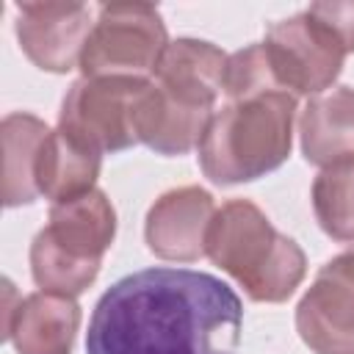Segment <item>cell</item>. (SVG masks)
I'll return each mask as SVG.
<instances>
[{"instance_id":"9a60e30c","label":"cell","mask_w":354,"mask_h":354,"mask_svg":"<svg viewBox=\"0 0 354 354\" xmlns=\"http://www.w3.org/2000/svg\"><path fill=\"white\" fill-rule=\"evenodd\" d=\"M97 171H100V152L77 144L61 130L47 133L33 163L36 191L50 196L53 202H66L91 191Z\"/></svg>"},{"instance_id":"7a4b0ae2","label":"cell","mask_w":354,"mask_h":354,"mask_svg":"<svg viewBox=\"0 0 354 354\" xmlns=\"http://www.w3.org/2000/svg\"><path fill=\"white\" fill-rule=\"evenodd\" d=\"M296 100L288 91H266L249 100H232L213 113L202 144V171L218 183H243L277 169L290 152V127Z\"/></svg>"},{"instance_id":"52a82bcc","label":"cell","mask_w":354,"mask_h":354,"mask_svg":"<svg viewBox=\"0 0 354 354\" xmlns=\"http://www.w3.org/2000/svg\"><path fill=\"white\" fill-rule=\"evenodd\" d=\"M263 47L277 83L299 94L329 88L346 58L340 39L307 11L271 25Z\"/></svg>"},{"instance_id":"5b68a950","label":"cell","mask_w":354,"mask_h":354,"mask_svg":"<svg viewBox=\"0 0 354 354\" xmlns=\"http://www.w3.org/2000/svg\"><path fill=\"white\" fill-rule=\"evenodd\" d=\"M147 77L138 75H105L75 83L61 108L58 130L94 152H116L138 141L136 113Z\"/></svg>"},{"instance_id":"6da1fadb","label":"cell","mask_w":354,"mask_h":354,"mask_svg":"<svg viewBox=\"0 0 354 354\" xmlns=\"http://www.w3.org/2000/svg\"><path fill=\"white\" fill-rule=\"evenodd\" d=\"M243 307L235 290L194 268H144L97 301L88 354H238Z\"/></svg>"},{"instance_id":"3957f363","label":"cell","mask_w":354,"mask_h":354,"mask_svg":"<svg viewBox=\"0 0 354 354\" xmlns=\"http://www.w3.org/2000/svg\"><path fill=\"white\" fill-rule=\"evenodd\" d=\"M205 254L230 271L254 301H282L304 277L301 249L246 199L227 202L213 216Z\"/></svg>"},{"instance_id":"ba28073f","label":"cell","mask_w":354,"mask_h":354,"mask_svg":"<svg viewBox=\"0 0 354 354\" xmlns=\"http://www.w3.org/2000/svg\"><path fill=\"white\" fill-rule=\"evenodd\" d=\"M296 326L315 354H354V243L318 271L296 310Z\"/></svg>"},{"instance_id":"9c48e42d","label":"cell","mask_w":354,"mask_h":354,"mask_svg":"<svg viewBox=\"0 0 354 354\" xmlns=\"http://www.w3.org/2000/svg\"><path fill=\"white\" fill-rule=\"evenodd\" d=\"M17 36L28 58L50 72L80 64V53L94 28L86 3H19Z\"/></svg>"},{"instance_id":"e0dca14e","label":"cell","mask_w":354,"mask_h":354,"mask_svg":"<svg viewBox=\"0 0 354 354\" xmlns=\"http://www.w3.org/2000/svg\"><path fill=\"white\" fill-rule=\"evenodd\" d=\"M315 216L335 241H354V160L324 169L313 185Z\"/></svg>"},{"instance_id":"4fadbf2b","label":"cell","mask_w":354,"mask_h":354,"mask_svg":"<svg viewBox=\"0 0 354 354\" xmlns=\"http://www.w3.org/2000/svg\"><path fill=\"white\" fill-rule=\"evenodd\" d=\"M213 119V111L191 108L171 100L160 86L149 83L138 102L136 136L160 155H183L202 144V136Z\"/></svg>"},{"instance_id":"7c38bea8","label":"cell","mask_w":354,"mask_h":354,"mask_svg":"<svg viewBox=\"0 0 354 354\" xmlns=\"http://www.w3.org/2000/svg\"><path fill=\"white\" fill-rule=\"evenodd\" d=\"M77 321L80 310L72 296L44 290L19 301L6 337L14 340L19 354H69Z\"/></svg>"},{"instance_id":"5bb4252c","label":"cell","mask_w":354,"mask_h":354,"mask_svg":"<svg viewBox=\"0 0 354 354\" xmlns=\"http://www.w3.org/2000/svg\"><path fill=\"white\" fill-rule=\"evenodd\" d=\"M304 158L315 166H335L354 160V91L335 88L326 97H315L301 116Z\"/></svg>"},{"instance_id":"ac0fdd59","label":"cell","mask_w":354,"mask_h":354,"mask_svg":"<svg viewBox=\"0 0 354 354\" xmlns=\"http://www.w3.org/2000/svg\"><path fill=\"white\" fill-rule=\"evenodd\" d=\"M279 88L282 86L274 77V69L268 64L263 44H249L246 50H238L235 55L227 58L224 91L232 100H249V97H257L266 91H279Z\"/></svg>"},{"instance_id":"8992f818","label":"cell","mask_w":354,"mask_h":354,"mask_svg":"<svg viewBox=\"0 0 354 354\" xmlns=\"http://www.w3.org/2000/svg\"><path fill=\"white\" fill-rule=\"evenodd\" d=\"M166 44V28L155 6L108 3L97 11L80 53V69L86 77L155 72Z\"/></svg>"},{"instance_id":"2e32d148","label":"cell","mask_w":354,"mask_h":354,"mask_svg":"<svg viewBox=\"0 0 354 354\" xmlns=\"http://www.w3.org/2000/svg\"><path fill=\"white\" fill-rule=\"evenodd\" d=\"M47 124L28 113H11L3 122V199L8 207L28 205L36 199V180H33V163L41 141L47 138Z\"/></svg>"},{"instance_id":"277c9868","label":"cell","mask_w":354,"mask_h":354,"mask_svg":"<svg viewBox=\"0 0 354 354\" xmlns=\"http://www.w3.org/2000/svg\"><path fill=\"white\" fill-rule=\"evenodd\" d=\"M116 216L105 194L86 191L55 202L50 224L30 246L33 279L47 293L75 296L91 285L100 271V254L113 241Z\"/></svg>"},{"instance_id":"30bf717a","label":"cell","mask_w":354,"mask_h":354,"mask_svg":"<svg viewBox=\"0 0 354 354\" xmlns=\"http://www.w3.org/2000/svg\"><path fill=\"white\" fill-rule=\"evenodd\" d=\"M227 55L210 41L177 39L166 44L160 61L155 64V86H160L171 100L213 111L218 91H224Z\"/></svg>"},{"instance_id":"d6986e66","label":"cell","mask_w":354,"mask_h":354,"mask_svg":"<svg viewBox=\"0 0 354 354\" xmlns=\"http://www.w3.org/2000/svg\"><path fill=\"white\" fill-rule=\"evenodd\" d=\"M307 14L324 22L340 39L346 53L354 50V3H313Z\"/></svg>"},{"instance_id":"8fae6325","label":"cell","mask_w":354,"mask_h":354,"mask_svg":"<svg viewBox=\"0 0 354 354\" xmlns=\"http://www.w3.org/2000/svg\"><path fill=\"white\" fill-rule=\"evenodd\" d=\"M213 221V199L202 188H180L160 196L147 216V243L169 260L205 254V235Z\"/></svg>"}]
</instances>
